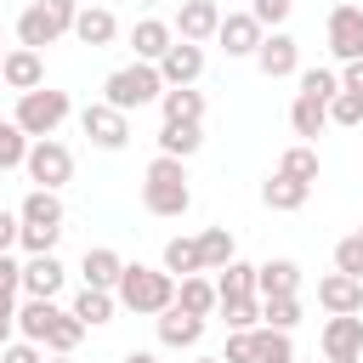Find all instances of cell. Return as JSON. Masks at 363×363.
<instances>
[{
  "label": "cell",
  "mask_w": 363,
  "mask_h": 363,
  "mask_svg": "<svg viewBox=\"0 0 363 363\" xmlns=\"http://www.w3.org/2000/svg\"><path fill=\"white\" fill-rule=\"evenodd\" d=\"M68 312H74L85 329H102V323H113V312H119V295H113V289H79Z\"/></svg>",
  "instance_id": "484cf974"
},
{
  "label": "cell",
  "mask_w": 363,
  "mask_h": 363,
  "mask_svg": "<svg viewBox=\"0 0 363 363\" xmlns=\"http://www.w3.org/2000/svg\"><path fill=\"white\" fill-rule=\"evenodd\" d=\"M176 306H182V312H193V318H216L221 295H216V284L199 272V278H182V284H176Z\"/></svg>",
  "instance_id": "83f0119b"
},
{
  "label": "cell",
  "mask_w": 363,
  "mask_h": 363,
  "mask_svg": "<svg viewBox=\"0 0 363 363\" xmlns=\"http://www.w3.org/2000/svg\"><path fill=\"white\" fill-rule=\"evenodd\" d=\"M255 295H261V301H272V295H301V261H289V255L261 261V267H255Z\"/></svg>",
  "instance_id": "d6986e66"
},
{
  "label": "cell",
  "mask_w": 363,
  "mask_h": 363,
  "mask_svg": "<svg viewBox=\"0 0 363 363\" xmlns=\"http://www.w3.org/2000/svg\"><path fill=\"white\" fill-rule=\"evenodd\" d=\"M199 255H204V272H221L227 261H238V244L227 227H204L199 233Z\"/></svg>",
  "instance_id": "1f68e13d"
},
{
  "label": "cell",
  "mask_w": 363,
  "mask_h": 363,
  "mask_svg": "<svg viewBox=\"0 0 363 363\" xmlns=\"http://www.w3.org/2000/svg\"><path fill=\"white\" fill-rule=\"evenodd\" d=\"M335 272H346V278H363V238H357V233L335 244Z\"/></svg>",
  "instance_id": "7bdbcfd3"
},
{
  "label": "cell",
  "mask_w": 363,
  "mask_h": 363,
  "mask_svg": "<svg viewBox=\"0 0 363 363\" xmlns=\"http://www.w3.org/2000/svg\"><path fill=\"white\" fill-rule=\"evenodd\" d=\"M289 11H295V0H250V17L272 34V28H284L289 23Z\"/></svg>",
  "instance_id": "60d3db41"
},
{
  "label": "cell",
  "mask_w": 363,
  "mask_h": 363,
  "mask_svg": "<svg viewBox=\"0 0 363 363\" xmlns=\"http://www.w3.org/2000/svg\"><path fill=\"white\" fill-rule=\"evenodd\" d=\"M204 147V125H159V153L164 159H193Z\"/></svg>",
  "instance_id": "f546056e"
},
{
  "label": "cell",
  "mask_w": 363,
  "mask_h": 363,
  "mask_svg": "<svg viewBox=\"0 0 363 363\" xmlns=\"http://www.w3.org/2000/svg\"><path fill=\"white\" fill-rule=\"evenodd\" d=\"M318 170H323V164H318V147H312V142H295V147H284V159H278V176H295V182H306V187L318 182Z\"/></svg>",
  "instance_id": "d6a6232c"
},
{
  "label": "cell",
  "mask_w": 363,
  "mask_h": 363,
  "mask_svg": "<svg viewBox=\"0 0 363 363\" xmlns=\"http://www.w3.org/2000/svg\"><path fill=\"white\" fill-rule=\"evenodd\" d=\"M357 238H363V221H357Z\"/></svg>",
  "instance_id": "11a10c76"
},
{
  "label": "cell",
  "mask_w": 363,
  "mask_h": 363,
  "mask_svg": "<svg viewBox=\"0 0 363 363\" xmlns=\"http://www.w3.org/2000/svg\"><path fill=\"white\" fill-rule=\"evenodd\" d=\"M193 363H221V352H216V357H193Z\"/></svg>",
  "instance_id": "816d5d0a"
},
{
  "label": "cell",
  "mask_w": 363,
  "mask_h": 363,
  "mask_svg": "<svg viewBox=\"0 0 363 363\" xmlns=\"http://www.w3.org/2000/svg\"><path fill=\"white\" fill-rule=\"evenodd\" d=\"M68 284V267L57 255H28L23 261V301H57Z\"/></svg>",
  "instance_id": "7c38bea8"
},
{
  "label": "cell",
  "mask_w": 363,
  "mask_h": 363,
  "mask_svg": "<svg viewBox=\"0 0 363 363\" xmlns=\"http://www.w3.org/2000/svg\"><path fill=\"white\" fill-rule=\"evenodd\" d=\"M318 306H323L329 318H357V312H363V278L323 272V278H318Z\"/></svg>",
  "instance_id": "4fadbf2b"
},
{
  "label": "cell",
  "mask_w": 363,
  "mask_h": 363,
  "mask_svg": "<svg viewBox=\"0 0 363 363\" xmlns=\"http://www.w3.org/2000/svg\"><path fill=\"white\" fill-rule=\"evenodd\" d=\"M295 323H301V295H272V301H261V329L289 335Z\"/></svg>",
  "instance_id": "e575fe53"
},
{
  "label": "cell",
  "mask_w": 363,
  "mask_h": 363,
  "mask_svg": "<svg viewBox=\"0 0 363 363\" xmlns=\"http://www.w3.org/2000/svg\"><path fill=\"white\" fill-rule=\"evenodd\" d=\"M142 6H159V0H142Z\"/></svg>",
  "instance_id": "9f6ffc18"
},
{
  "label": "cell",
  "mask_w": 363,
  "mask_h": 363,
  "mask_svg": "<svg viewBox=\"0 0 363 363\" xmlns=\"http://www.w3.org/2000/svg\"><path fill=\"white\" fill-rule=\"evenodd\" d=\"M306 199H312V187L295 182V176H278V170H272V176L261 182V204H267V210H284V216H289V210H301Z\"/></svg>",
  "instance_id": "d4e9b609"
},
{
  "label": "cell",
  "mask_w": 363,
  "mask_h": 363,
  "mask_svg": "<svg viewBox=\"0 0 363 363\" xmlns=\"http://www.w3.org/2000/svg\"><path fill=\"white\" fill-rule=\"evenodd\" d=\"M28 136L17 130V119H0V170H23L28 164Z\"/></svg>",
  "instance_id": "d590c367"
},
{
  "label": "cell",
  "mask_w": 363,
  "mask_h": 363,
  "mask_svg": "<svg viewBox=\"0 0 363 363\" xmlns=\"http://www.w3.org/2000/svg\"><path fill=\"white\" fill-rule=\"evenodd\" d=\"M79 130L91 136V147L119 153V147L130 142V113H119V108H108V102H85V108H79Z\"/></svg>",
  "instance_id": "8992f818"
},
{
  "label": "cell",
  "mask_w": 363,
  "mask_h": 363,
  "mask_svg": "<svg viewBox=\"0 0 363 363\" xmlns=\"http://www.w3.org/2000/svg\"><path fill=\"white\" fill-rule=\"evenodd\" d=\"M68 28L51 17V6L45 0H34V6H23L17 11V45H28V51H45V45H57Z\"/></svg>",
  "instance_id": "5bb4252c"
},
{
  "label": "cell",
  "mask_w": 363,
  "mask_h": 363,
  "mask_svg": "<svg viewBox=\"0 0 363 363\" xmlns=\"http://www.w3.org/2000/svg\"><path fill=\"white\" fill-rule=\"evenodd\" d=\"M0 91H6V85H0Z\"/></svg>",
  "instance_id": "6f0895ef"
},
{
  "label": "cell",
  "mask_w": 363,
  "mask_h": 363,
  "mask_svg": "<svg viewBox=\"0 0 363 363\" xmlns=\"http://www.w3.org/2000/svg\"><path fill=\"white\" fill-rule=\"evenodd\" d=\"M289 130H295L301 142H318V136L329 130V102H318V96H301V91H295V102H289Z\"/></svg>",
  "instance_id": "603a6c76"
},
{
  "label": "cell",
  "mask_w": 363,
  "mask_h": 363,
  "mask_svg": "<svg viewBox=\"0 0 363 363\" xmlns=\"http://www.w3.org/2000/svg\"><path fill=\"white\" fill-rule=\"evenodd\" d=\"M255 329H233L227 335V346H221V363H255Z\"/></svg>",
  "instance_id": "b9f144b4"
},
{
  "label": "cell",
  "mask_w": 363,
  "mask_h": 363,
  "mask_svg": "<svg viewBox=\"0 0 363 363\" xmlns=\"http://www.w3.org/2000/svg\"><path fill=\"white\" fill-rule=\"evenodd\" d=\"M164 272L182 284V278H199L204 272V255H199V238H164Z\"/></svg>",
  "instance_id": "4316f807"
},
{
  "label": "cell",
  "mask_w": 363,
  "mask_h": 363,
  "mask_svg": "<svg viewBox=\"0 0 363 363\" xmlns=\"http://www.w3.org/2000/svg\"><path fill=\"white\" fill-rule=\"evenodd\" d=\"M79 6H102V0H79Z\"/></svg>",
  "instance_id": "db71d44e"
},
{
  "label": "cell",
  "mask_w": 363,
  "mask_h": 363,
  "mask_svg": "<svg viewBox=\"0 0 363 363\" xmlns=\"http://www.w3.org/2000/svg\"><path fill=\"white\" fill-rule=\"evenodd\" d=\"M329 51H335V62H363V6L340 0L329 11Z\"/></svg>",
  "instance_id": "52a82bcc"
},
{
  "label": "cell",
  "mask_w": 363,
  "mask_h": 363,
  "mask_svg": "<svg viewBox=\"0 0 363 363\" xmlns=\"http://www.w3.org/2000/svg\"><path fill=\"white\" fill-rule=\"evenodd\" d=\"M45 363H74V357H51V352H45Z\"/></svg>",
  "instance_id": "f907efd6"
},
{
  "label": "cell",
  "mask_w": 363,
  "mask_h": 363,
  "mask_svg": "<svg viewBox=\"0 0 363 363\" xmlns=\"http://www.w3.org/2000/svg\"><path fill=\"white\" fill-rule=\"evenodd\" d=\"M119 272H125V255H119L113 244H91V250L79 255L85 289H119Z\"/></svg>",
  "instance_id": "ac0fdd59"
},
{
  "label": "cell",
  "mask_w": 363,
  "mask_h": 363,
  "mask_svg": "<svg viewBox=\"0 0 363 363\" xmlns=\"http://www.w3.org/2000/svg\"><path fill=\"white\" fill-rule=\"evenodd\" d=\"M17 233H23L17 210H0V255H11V250H17Z\"/></svg>",
  "instance_id": "bcb514c9"
},
{
  "label": "cell",
  "mask_w": 363,
  "mask_h": 363,
  "mask_svg": "<svg viewBox=\"0 0 363 363\" xmlns=\"http://www.w3.org/2000/svg\"><path fill=\"white\" fill-rule=\"evenodd\" d=\"M57 312H62L57 301H23V306H17V335L34 340V346H45V329H51Z\"/></svg>",
  "instance_id": "4dcf8cb0"
},
{
  "label": "cell",
  "mask_w": 363,
  "mask_h": 363,
  "mask_svg": "<svg viewBox=\"0 0 363 363\" xmlns=\"http://www.w3.org/2000/svg\"><path fill=\"white\" fill-rule=\"evenodd\" d=\"M28 182L34 187H45V193H62L68 182H74V147L68 142H57V136H45V142H34L28 147Z\"/></svg>",
  "instance_id": "5b68a950"
},
{
  "label": "cell",
  "mask_w": 363,
  "mask_h": 363,
  "mask_svg": "<svg viewBox=\"0 0 363 363\" xmlns=\"http://www.w3.org/2000/svg\"><path fill=\"white\" fill-rule=\"evenodd\" d=\"M142 210H147V216H164V221H176V216L193 210L187 159H164V153H153V164L142 170Z\"/></svg>",
  "instance_id": "6da1fadb"
},
{
  "label": "cell",
  "mask_w": 363,
  "mask_h": 363,
  "mask_svg": "<svg viewBox=\"0 0 363 363\" xmlns=\"http://www.w3.org/2000/svg\"><path fill=\"white\" fill-rule=\"evenodd\" d=\"M0 85L17 91V96H23V91H40V85H45V57L28 51V45H11L6 62H0Z\"/></svg>",
  "instance_id": "9a60e30c"
},
{
  "label": "cell",
  "mask_w": 363,
  "mask_h": 363,
  "mask_svg": "<svg viewBox=\"0 0 363 363\" xmlns=\"http://www.w3.org/2000/svg\"><path fill=\"white\" fill-rule=\"evenodd\" d=\"M221 6L216 0H182V11H176V40H187V45H210L216 40V28H221Z\"/></svg>",
  "instance_id": "30bf717a"
},
{
  "label": "cell",
  "mask_w": 363,
  "mask_h": 363,
  "mask_svg": "<svg viewBox=\"0 0 363 363\" xmlns=\"http://www.w3.org/2000/svg\"><path fill=\"white\" fill-rule=\"evenodd\" d=\"M6 51H11V45H6V40H0V62H6Z\"/></svg>",
  "instance_id": "f5cc1de1"
},
{
  "label": "cell",
  "mask_w": 363,
  "mask_h": 363,
  "mask_svg": "<svg viewBox=\"0 0 363 363\" xmlns=\"http://www.w3.org/2000/svg\"><path fill=\"white\" fill-rule=\"evenodd\" d=\"M255 363H295V340L278 335V329H255Z\"/></svg>",
  "instance_id": "f35d334b"
},
{
  "label": "cell",
  "mask_w": 363,
  "mask_h": 363,
  "mask_svg": "<svg viewBox=\"0 0 363 363\" xmlns=\"http://www.w3.org/2000/svg\"><path fill=\"white\" fill-rule=\"evenodd\" d=\"M329 125H340V130H357V125H363V96L340 91V96L329 102Z\"/></svg>",
  "instance_id": "ab89813d"
},
{
  "label": "cell",
  "mask_w": 363,
  "mask_h": 363,
  "mask_svg": "<svg viewBox=\"0 0 363 363\" xmlns=\"http://www.w3.org/2000/svg\"><path fill=\"white\" fill-rule=\"evenodd\" d=\"M261 40H267V28H261L250 11H227V17H221V28H216V45H221L227 57H250V62H255Z\"/></svg>",
  "instance_id": "8fae6325"
},
{
  "label": "cell",
  "mask_w": 363,
  "mask_h": 363,
  "mask_svg": "<svg viewBox=\"0 0 363 363\" xmlns=\"http://www.w3.org/2000/svg\"><path fill=\"white\" fill-rule=\"evenodd\" d=\"M301 96H318V102H335L340 96V74L335 68H301Z\"/></svg>",
  "instance_id": "74e56055"
},
{
  "label": "cell",
  "mask_w": 363,
  "mask_h": 363,
  "mask_svg": "<svg viewBox=\"0 0 363 363\" xmlns=\"http://www.w3.org/2000/svg\"><path fill=\"white\" fill-rule=\"evenodd\" d=\"M74 40L91 45V51H102V45L119 40V17H113L108 6H79V17H74Z\"/></svg>",
  "instance_id": "ffe728a7"
},
{
  "label": "cell",
  "mask_w": 363,
  "mask_h": 363,
  "mask_svg": "<svg viewBox=\"0 0 363 363\" xmlns=\"http://www.w3.org/2000/svg\"><path fill=\"white\" fill-rule=\"evenodd\" d=\"M340 91L363 96V62H340Z\"/></svg>",
  "instance_id": "c3c4849f"
},
{
  "label": "cell",
  "mask_w": 363,
  "mask_h": 363,
  "mask_svg": "<svg viewBox=\"0 0 363 363\" xmlns=\"http://www.w3.org/2000/svg\"><path fill=\"white\" fill-rule=\"evenodd\" d=\"M153 329H159V346H170V352H187V346H199V340H204L210 318H193V312L170 306V312H159V318H153Z\"/></svg>",
  "instance_id": "2e32d148"
},
{
  "label": "cell",
  "mask_w": 363,
  "mask_h": 363,
  "mask_svg": "<svg viewBox=\"0 0 363 363\" xmlns=\"http://www.w3.org/2000/svg\"><path fill=\"white\" fill-rule=\"evenodd\" d=\"M79 340H85V323L62 306V312L51 318V329H45V352H51V357H74V352H79Z\"/></svg>",
  "instance_id": "f1b7e54d"
},
{
  "label": "cell",
  "mask_w": 363,
  "mask_h": 363,
  "mask_svg": "<svg viewBox=\"0 0 363 363\" xmlns=\"http://www.w3.org/2000/svg\"><path fill=\"white\" fill-rule=\"evenodd\" d=\"M119 312H136V318H159L176 306V278L164 267H142V261H125L119 272Z\"/></svg>",
  "instance_id": "7a4b0ae2"
},
{
  "label": "cell",
  "mask_w": 363,
  "mask_h": 363,
  "mask_svg": "<svg viewBox=\"0 0 363 363\" xmlns=\"http://www.w3.org/2000/svg\"><path fill=\"white\" fill-rule=\"evenodd\" d=\"M159 74H164V85H170V91H176V85H199V74H204V45H187V40H176V45L164 51Z\"/></svg>",
  "instance_id": "44dd1931"
},
{
  "label": "cell",
  "mask_w": 363,
  "mask_h": 363,
  "mask_svg": "<svg viewBox=\"0 0 363 363\" xmlns=\"http://www.w3.org/2000/svg\"><path fill=\"white\" fill-rule=\"evenodd\" d=\"M11 335H17V301H6V295H0V352L11 346Z\"/></svg>",
  "instance_id": "7dc6e473"
},
{
  "label": "cell",
  "mask_w": 363,
  "mask_h": 363,
  "mask_svg": "<svg viewBox=\"0 0 363 363\" xmlns=\"http://www.w3.org/2000/svg\"><path fill=\"white\" fill-rule=\"evenodd\" d=\"M164 91H170V85H164L159 62H125V68H113V74L102 79V102L119 108V113H136V108L159 102Z\"/></svg>",
  "instance_id": "3957f363"
},
{
  "label": "cell",
  "mask_w": 363,
  "mask_h": 363,
  "mask_svg": "<svg viewBox=\"0 0 363 363\" xmlns=\"http://www.w3.org/2000/svg\"><path fill=\"white\" fill-rule=\"evenodd\" d=\"M216 312H221L227 335H233V329H261V295H227Z\"/></svg>",
  "instance_id": "836d02e7"
},
{
  "label": "cell",
  "mask_w": 363,
  "mask_h": 363,
  "mask_svg": "<svg viewBox=\"0 0 363 363\" xmlns=\"http://www.w3.org/2000/svg\"><path fill=\"white\" fill-rule=\"evenodd\" d=\"M255 68H261L267 79H295V74H301V40H295L289 28H272V34L261 40V51H255Z\"/></svg>",
  "instance_id": "ba28073f"
},
{
  "label": "cell",
  "mask_w": 363,
  "mask_h": 363,
  "mask_svg": "<svg viewBox=\"0 0 363 363\" xmlns=\"http://www.w3.org/2000/svg\"><path fill=\"white\" fill-rule=\"evenodd\" d=\"M68 113H74L68 91H51V85H40V91H23V96H17V108H11V119H17V130H23L28 142H45V136H57Z\"/></svg>",
  "instance_id": "277c9868"
},
{
  "label": "cell",
  "mask_w": 363,
  "mask_h": 363,
  "mask_svg": "<svg viewBox=\"0 0 363 363\" xmlns=\"http://www.w3.org/2000/svg\"><path fill=\"white\" fill-rule=\"evenodd\" d=\"M216 295L227 301V295H255V267L250 261H227L221 272H216Z\"/></svg>",
  "instance_id": "8d00e7d4"
},
{
  "label": "cell",
  "mask_w": 363,
  "mask_h": 363,
  "mask_svg": "<svg viewBox=\"0 0 363 363\" xmlns=\"http://www.w3.org/2000/svg\"><path fill=\"white\" fill-rule=\"evenodd\" d=\"M159 113H164V125H204V91L176 85L159 96Z\"/></svg>",
  "instance_id": "7402d4cb"
},
{
  "label": "cell",
  "mask_w": 363,
  "mask_h": 363,
  "mask_svg": "<svg viewBox=\"0 0 363 363\" xmlns=\"http://www.w3.org/2000/svg\"><path fill=\"white\" fill-rule=\"evenodd\" d=\"M125 363H159L153 352H125Z\"/></svg>",
  "instance_id": "681fc988"
},
{
  "label": "cell",
  "mask_w": 363,
  "mask_h": 363,
  "mask_svg": "<svg viewBox=\"0 0 363 363\" xmlns=\"http://www.w3.org/2000/svg\"><path fill=\"white\" fill-rule=\"evenodd\" d=\"M0 363H45V346H34V340H11V346L0 352Z\"/></svg>",
  "instance_id": "f6af8a7d"
},
{
  "label": "cell",
  "mask_w": 363,
  "mask_h": 363,
  "mask_svg": "<svg viewBox=\"0 0 363 363\" xmlns=\"http://www.w3.org/2000/svg\"><path fill=\"white\" fill-rule=\"evenodd\" d=\"M318 346H323V363H363V312L357 318H329Z\"/></svg>",
  "instance_id": "9c48e42d"
},
{
  "label": "cell",
  "mask_w": 363,
  "mask_h": 363,
  "mask_svg": "<svg viewBox=\"0 0 363 363\" xmlns=\"http://www.w3.org/2000/svg\"><path fill=\"white\" fill-rule=\"evenodd\" d=\"M17 289H23V261L0 255V295H6V301H17Z\"/></svg>",
  "instance_id": "ee69618b"
},
{
  "label": "cell",
  "mask_w": 363,
  "mask_h": 363,
  "mask_svg": "<svg viewBox=\"0 0 363 363\" xmlns=\"http://www.w3.org/2000/svg\"><path fill=\"white\" fill-rule=\"evenodd\" d=\"M17 221H23V227H45V233H62V199H57V193H45V187H34V193L17 204Z\"/></svg>",
  "instance_id": "cb8c5ba5"
},
{
  "label": "cell",
  "mask_w": 363,
  "mask_h": 363,
  "mask_svg": "<svg viewBox=\"0 0 363 363\" xmlns=\"http://www.w3.org/2000/svg\"><path fill=\"white\" fill-rule=\"evenodd\" d=\"M170 45H176V23H164V17L130 23V51H136V62H164Z\"/></svg>",
  "instance_id": "e0dca14e"
}]
</instances>
